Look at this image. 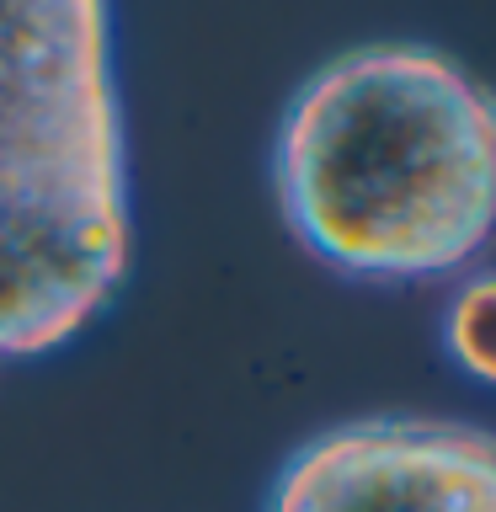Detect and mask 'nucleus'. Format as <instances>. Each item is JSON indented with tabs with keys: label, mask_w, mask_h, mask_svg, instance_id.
<instances>
[{
	"label": "nucleus",
	"mask_w": 496,
	"mask_h": 512,
	"mask_svg": "<svg viewBox=\"0 0 496 512\" xmlns=\"http://www.w3.org/2000/svg\"><path fill=\"white\" fill-rule=\"evenodd\" d=\"M272 187L342 278H448L496 235V91L422 43L336 54L283 107Z\"/></svg>",
	"instance_id": "nucleus-1"
},
{
	"label": "nucleus",
	"mask_w": 496,
	"mask_h": 512,
	"mask_svg": "<svg viewBox=\"0 0 496 512\" xmlns=\"http://www.w3.org/2000/svg\"><path fill=\"white\" fill-rule=\"evenodd\" d=\"M128 272L112 11L0 0V363L86 331Z\"/></svg>",
	"instance_id": "nucleus-2"
},
{
	"label": "nucleus",
	"mask_w": 496,
	"mask_h": 512,
	"mask_svg": "<svg viewBox=\"0 0 496 512\" xmlns=\"http://www.w3.org/2000/svg\"><path fill=\"white\" fill-rule=\"evenodd\" d=\"M262 512H496V432L448 416H363L315 432Z\"/></svg>",
	"instance_id": "nucleus-3"
},
{
	"label": "nucleus",
	"mask_w": 496,
	"mask_h": 512,
	"mask_svg": "<svg viewBox=\"0 0 496 512\" xmlns=\"http://www.w3.org/2000/svg\"><path fill=\"white\" fill-rule=\"evenodd\" d=\"M443 347L470 379L496 390V272H475L459 283L443 315Z\"/></svg>",
	"instance_id": "nucleus-4"
}]
</instances>
